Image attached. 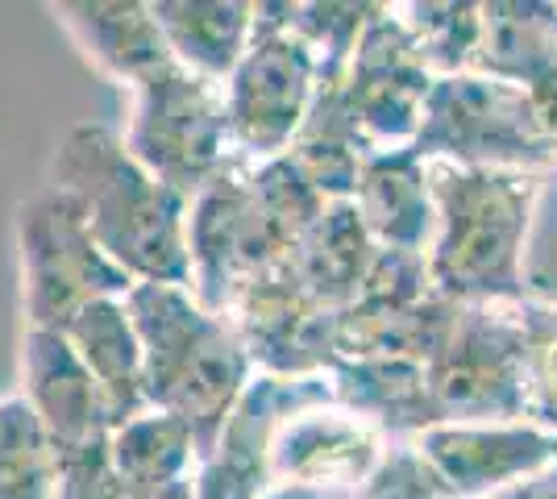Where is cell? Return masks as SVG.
<instances>
[{"instance_id":"cell-1","label":"cell","mask_w":557,"mask_h":499,"mask_svg":"<svg viewBox=\"0 0 557 499\" xmlns=\"http://www.w3.org/2000/svg\"><path fill=\"white\" fill-rule=\"evenodd\" d=\"M325 204L287 159L262 166L233 159L187 204V291L209 312L230 316L246 287L296 259Z\"/></svg>"},{"instance_id":"cell-2","label":"cell","mask_w":557,"mask_h":499,"mask_svg":"<svg viewBox=\"0 0 557 499\" xmlns=\"http://www.w3.org/2000/svg\"><path fill=\"white\" fill-rule=\"evenodd\" d=\"M549 179L545 171L429 163L437 229L424 262L433 291L454 304L533 300L524 250Z\"/></svg>"},{"instance_id":"cell-3","label":"cell","mask_w":557,"mask_h":499,"mask_svg":"<svg viewBox=\"0 0 557 499\" xmlns=\"http://www.w3.org/2000/svg\"><path fill=\"white\" fill-rule=\"evenodd\" d=\"M47 184L75 196L96 246L134 284L191 287L187 200L159 184L121 134L75 121L50 154Z\"/></svg>"},{"instance_id":"cell-4","label":"cell","mask_w":557,"mask_h":499,"mask_svg":"<svg viewBox=\"0 0 557 499\" xmlns=\"http://www.w3.org/2000/svg\"><path fill=\"white\" fill-rule=\"evenodd\" d=\"M125 309L146 358V400L154 412H171L191 428L205 462L237 396L255 379V362L230 316L209 312L187 287L134 284Z\"/></svg>"},{"instance_id":"cell-5","label":"cell","mask_w":557,"mask_h":499,"mask_svg":"<svg viewBox=\"0 0 557 499\" xmlns=\"http://www.w3.org/2000/svg\"><path fill=\"white\" fill-rule=\"evenodd\" d=\"M17 271H22L25 329L59 333L96 300H125L134 279L116 266L84 221V209L63 188H42L13 209Z\"/></svg>"},{"instance_id":"cell-6","label":"cell","mask_w":557,"mask_h":499,"mask_svg":"<svg viewBox=\"0 0 557 499\" xmlns=\"http://www.w3.org/2000/svg\"><path fill=\"white\" fill-rule=\"evenodd\" d=\"M125 150L187 204L237 159L225 121V88L171 63L134 88Z\"/></svg>"},{"instance_id":"cell-7","label":"cell","mask_w":557,"mask_h":499,"mask_svg":"<svg viewBox=\"0 0 557 499\" xmlns=\"http://www.w3.org/2000/svg\"><path fill=\"white\" fill-rule=\"evenodd\" d=\"M412 150L424 163L504 166L545 175L557 171L554 150L536 129L529 96L516 84L479 72L433 79Z\"/></svg>"},{"instance_id":"cell-8","label":"cell","mask_w":557,"mask_h":499,"mask_svg":"<svg viewBox=\"0 0 557 499\" xmlns=\"http://www.w3.org/2000/svg\"><path fill=\"white\" fill-rule=\"evenodd\" d=\"M317 54L283 22L278 0L255 4V38L225 84L230 146L246 163L283 159L317 100Z\"/></svg>"},{"instance_id":"cell-9","label":"cell","mask_w":557,"mask_h":499,"mask_svg":"<svg viewBox=\"0 0 557 499\" xmlns=\"http://www.w3.org/2000/svg\"><path fill=\"white\" fill-rule=\"evenodd\" d=\"M437 425L524 421L520 304H462L442 350L424 362Z\"/></svg>"},{"instance_id":"cell-10","label":"cell","mask_w":557,"mask_h":499,"mask_svg":"<svg viewBox=\"0 0 557 499\" xmlns=\"http://www.w3.org/2000/svg\"><path fill=\"white\" fill-rule=\"evenodd\" d=\"M433 79L437 75L424 67L395 4H379V13L349 59L346 79L333 84V92L367 150L383 154V150H404L417 142Z\"/></svg>"},{"instance_id":"cell-11","label":"cell","mask_w":557,"mask_h":499,"mask_svg":"<svg viewBox=\"0 0 557 499\" xmlns=\"http://www.w3.org/2000/svg\"><path fill=\"white\" fill-rule=\"evenodd\" d=\"M458 309L462 304L433 291L424 254L383 250L367 291L337 316V354L404 358L424 366L442 350Z\"/></svg>"},{"instance_id":"cell-12","label":"cell","mask_w":557,"mask_h":499,"mask_svg":"<svg viewBox=\"0 0 557 499\" xmlns=\"http://www.w3.org/2000/svg\"><path fill=\"white\" fill-rule=\"evenodd\" d=\"M329 400H333L329 375L283 379V375L255 371V379L237 396L212 453L191 475L196 499H262L271 491V441L278 425L292 412L329 404Z\"/></svg>"},{"instance_id":"cell-13","label":"cell","mask_w":557,"mask_h":499,"mask_svg":"<svg viewBox=\"0 0 557 499\" xmlns=\"http://www.w3.org/2000/svg\"><path fill=\"white\" fill-rule=\"evenodd\" d=\"M337 316L283 266L275 275L250 284L230 309V325L237 329L255 371L308 379L329 375L337 362Z\"/></svg>"},{"instance_id":"cell-14","label":"cell","mask_w":557,"mask_h":499,"mask_svg":"<svg viewBox=\"0 0 557 499\" xmlns=\"http://www.w3.org/2000/svg\"><path fill=\"white\" fill-rule=\"evenodd\" d=\"M408 441L442 478L449 499H491L557 462V437L533 421L433 425Z\"/></svg>"},{"instance_id":"cell-15","label":"cell","mask_w":557,"mask_h":499,"mask_svg":"<svg viewBox=\"0 0 557 499\" xmlns=\"http://www.w3.org/2000/svg\"><path fill=\"white\" fill-rule=\"evenodd\" d=\"M387 453V437L337 400L292 412L271 441V487H325L354 496Z\"/></svg>"},{"instance_id":"cell-16","label":"cell","mask_w":557,"mask_h":499,"mask_svg":"<svg viewBox=\"0 0 557 499\" xmlns=\"http://www.w3.org/2000/svg\"><path fill=\"white\" fill-rule=\"evenodd\" d=\"M22 396L42 416L59 458L113 441L109 400L63 333H22Z\"/></svg>"},{"instance_id":"cell-17","label":"cell","mask_w":557,"mask_h":499,"mask_svg":"<svg viewBox=\"0 0 557 499\" xmlns=\"http://www.w3.org/2000/svg\"><path fill=\"white\" fill-rule=\"evenodd\" d=\"M50 13L96 72L129 92L175 63L150 4L141 0H67L50 4Z\"/></svg>"},{"instance_id":"cell-18","label":"cell","mask_w":557,"mask_h":499,"mask_svg":"<svg viewBox=\"0 0 557 499\" xmlns=\"http://www.w3.org/2000/svg\"><path fill=\"white\" fill-rule=\"evenodd\" d=\"M354 209L379 250L429 254L437 209H433V188H429V163L412 146L367 159L358 175V191H354Z\"/></svg>"},{"instance_id":"cell-19","label":"cell","mask_w":557,"mask_h":499,"mask_svg":"<svg viewBox=\"0 0 557 499\" xmlns=\"http://www.w3.org/2000/svg\"><path fill=\"white\" fill-rule=\"evenodd\" d=\"M333 400L371 421L387 441H408L437 425V408L420 362L404 358H337L329 366Z\"/></svg>"},{"instance_id":"cell-20","label":"cell","mask_w":557,"mask_h":499,"mask_svg":"<svg viewBox=\"0 0 557 499\" xmlns=\"http://www.w3.org/2000/svg\"><path fill=\"white\" fill-rule=\"evenodd\" d=\"M379 254L383 250L367 234L354 200H329L321 216L312 221V229L304 234L300 250H296V259L287 262V271L325 309L346 312L371 284Z\"/></svg>"},{"instance_id":"cell-21","label":"cell","mask_w":557,"mask_h":499,"mask_svg":"<svg viewBox=\"0 0 557 499\" xmlns=\"http://www.w3.org/2000/svg\"><path fill=\"white\" fill-rule=\"evenodd\" d=\"M63 337L71 350L84 358V366L100 383L109 412H113V433L129 421H138L141 412H150L146 400V358H141L138 329L129 321L125 300H96L84 312H75Z\"/></svg>"},{"instance_id":"cell-22","label":"cell","mask_w":557,"mask_h":499,"mask_svg":"<svg viewBox=\"0 0 557 499\" xmlns=\"http://www.w3.org/2000/svg\"><path fill=\"white\" fill-rule=\"evenodd\" d=\"M175 63L209 84H230L255 38L250 0H150Z\"/></svg>"},{"instance_id":"cell-23","label":"cell","mask_w":557,"mask_h":499,"mask_svg":"<svg viewBox=\"0 0 557 499\" xmlns=\"http://www.w3.org/2000/svg\"><path fill=\"white\" fill-rule=\"evenodd\" d=\"M549 59H557V4L483 0V38L470 72L524 88Z\"/></svg>"},{"instance_id":"cell-24","label":"cell","mask_w":557,"mask_h":499,"mask_svg":"<svg viewBox=\"0 0 557 499\" xmlns=\"http://www.w3.org/2000/svg\"><path fill=\"white\" fill-rule=\"evenodd\" d=\"M109 462H113L116 483L129 496H154L196 475L200 453H196L191 428L180 416L150 408L138 421L116 428L109 441Z\"/></svg>"},{"instance_id":"cell-25","label":"cell","mask_w":557,"mask_h":499,"mask_svg":"<svg viewBox=\"0 0 557 499\" xmlns=\"http://www.w3.org/2000/svg\"><path fill=\"white\" fill-rule=\"evenodd\" d=\"M304 175V184L325 200H354L358 175L371 159L367 142L354 134L346 109L333 88H321L312 100V113L300 125L292 150L283 154Z\"/></svg>"},{"instance_id":"cell-26","label":"cell","mask_w":557,"mask_h":499,"mask_svg":"<svg viewBox=\"0 0 557 499\" xmlns=\"http://www.w3.org/2000/svg\"><path fill=\"white\" fill-rule=\"evenodd\" d=\"M63 466L22 391L0 396V499H59Z\"/></svg>"},{"instance_id":"cell-27","label":"cell","mask_w":557,"mask_h":499,"mask_svg":"<svg viewBox=\"0 0 557 499\" xmlns=\"http://www.w3.org/2000/svg\"><path fill=\"white\" fill-rule=\"evenodd\" d=\"M395 13L433 75H462L474 67V50L483 38L479 0H408L395 4Z\"/></svg>"},{"instance_id":"cell-28","label":"cell","mask_w":557,"mask_h":499,"mask_svg":"<svg viewBox=\"0 0 557 499\" xmlns=\"http://www.w3.org/2000/svg\"><path fill=\"white\" fill-rule=\"evenodd\" d=\"M278 9H283V22L292 25V34L317 54V72H321L317 92L346 79L349 59L362 42L371 17L379 13V4H321V0H312V4L278 0Z\"/></svg>"},{"instance_id":"cell-29","label":"cell","mask_w":557,"mask_h":499,"mask_svg":"<svg viewBox=\"0 0 557 499\" xmlns=\"http://www.w3.org/2000/svg\"><path fill=\"white\" fill-rule=\"evenodd\" d=\"M524 421L557 437V304L554 300H524Z\"/></svg>"},{"instance_id":"cell-30","label":"cell","mask_w":557,"mask_h":499,"mask_svg":"<svg viewBox=\"0 0 557 499\" xmlns=\"http://www.w3.org/2000/svg\"><path fill=\"white\" fill-rule=\"evenodd\" d=\"M354 499H449V491L442 487V478L433 475V466L420 458L412 441H387L383 462L354 491Z\"/></svg>"},{"instance_id":"cell-31","label":"cell","mask_w":557,"mask_h":499,"mask_svg":"<svg viewBox=\"0 0 557 499\" xmlns=\"http://www.w3.org/2000/svg\"><path fill=\"white\" fill-rule=\"evenodd\" d=\"M59 466H63L59 499H129V491H125L113 475L109 446H96V450L59 458Z\"/></svg>"},{"instance_id":"cell-32","label":"cell","mask_w":557,"mask_h":499,"mask_svg":"<svg viewBox=\"0 0 557 499\" xmlns=\"http://www.w3.org/2000/svg\"><path fill=\"white\" fill-rule=\"evenodd\" d=\"M491 499H557V462H549L545 471H536L524 483H511L508 491H499Z\"/></svg>"},{"instance_id":"cell-33","label":"cell","mask_w":557,"mask_h":499,"mask_svg":"<svg viewBox=\"0 0 557 499\" xmlns=\"http://www.w3.org/2000/svg\"><path fill=\"white\" fill-rule=\"evenodd\" d=\"M262 499H354V496L325 491V487H296V483H278V487H271Z\"/></svg>"}]
</instances>
